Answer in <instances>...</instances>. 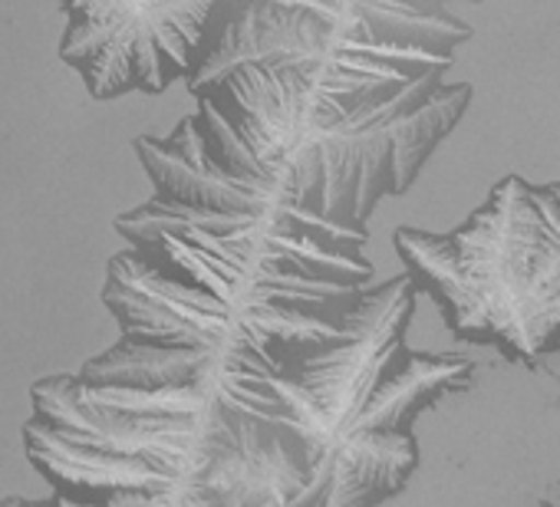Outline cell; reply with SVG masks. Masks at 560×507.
Listing matches in <instances>:
<instances>
[{"mask_svg":"<svg viewBox=\"0 0 560 507\" xmlns=\"http://www.w3.org/2000/svg\"><path fill=\"white\" fill-rule=\"evenodd\" d=\"M31 402L27 458L63 504L201 507L198 477L208 458L254 418L237 412L172 415L86 405L67 373L34 382Z\"/></svg>","mask_w":560,"mask_h":507,"instance_id":"cell-4","label":"cell"},{"mask_svg":"<svg viewBox=\"0 0 560 507\" xmlns=\"http://www.w3.org/2000/svg\"><path fill=\"white\" fill-rule=\"evenodd\" d=\"M409 274L380 287H363L343 307V333L324 346L298 353L270 373L280 425L304 451V504L353 507L396 497L419 468L416 435L363 438L373 392L406 356V330L416 314Z\"/></svg>","mask_w":560,"mask_h":507,"instance_id":"cell-3","label":"cell"},{"mask_svg":"<svg viewBox=\"0 0 560 507\" xmlns=\"http://www.w3.org/2000/svg\"><path fill=\"white\" fill-rule=\"evenodd\" d=\"M198 491L201 507H298L307 494L304 451L284 428L247 418L208 458Z\"/></svg>","mask_w":560,"mask_h":507,"instance_id":"cell-6","label":"cell"},{"mask_svg":"<svg viewBox=\"0 0 560 507\" xmlns=\"http://www.w3.org/2000/svg\"><path fill=\"white\" fill-rule=\"evenodd\" d=\"M60 60L93 99L165 93L188 80L211 40L221 0H60Z\"/></svg>","mask_w":560,"mask_h":507,"instance_id":"cell-5","label":"cell"},{"mask_svg":"<svg viewBox=\"0 0 560 507\" xmlns=\"http://www.w3.org/2000/svg\"><path fill=\"white\" fill-rule=\"evenodd\" d=\"M393 244L452 337L511 363L560 350V181L508 175L455 231L399 227Z\"/></svg>","mask_w":560,"mask_h":507,"instance_id":"cell-1","label":"cell"},{"mask_svg":"<svg viewBox=\"0 0 560 507\" xmlns=\"http://www.w3.org/2000/svg\"><path fill=\"white\" fill-rule=\"evenodd\" d=\"M191 96L208 149L291 185L327 221L366 227L386 194H402L393 126H366L294 63H237Z\"/></svg>","mask_w":560,"mask_h":507,"instance_id":"cell-2","label":"cell"}]
</instances>
